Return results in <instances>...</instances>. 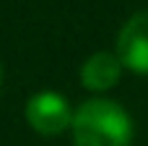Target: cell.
I'll return each instance as SVG.
<instances>
[{
	"label": "cell",
	"instance_id": "5",
	"mask_svg": "<svg viewBox=\"0 0 148 146\" xmlns=\"http://www.w3.org/2000/svg\"><path fill=\"white\" fill-rule=\"evenodd\" d=\"M0 81H3V71H0Z\"/></svg>",
	"mask_w": 148,
	"mask_h": 146
},
{
	"label": "cell",
	"instance_id": "3",
	"mask_svg": "<svg viewBox=\"0 0 148 146\" xmlns=\"http://www.w3.org/2000/svg\"><path fill=\"white\" fill-rule=\"evenodd\" d=\"M117 57L122 68L148 76V10L133 13L117 34Z\"/></svg>",
	"mask_w": 148,
	"mask_h": 146
},
{
	"label": "cell",
	"instance_id": "2",
	"mask_svg": "<svg viewBox=\"0 0 148 146\" xmlns=\"http://www.w3.org/2000/svg\"><path fill=\"white\" fill-rule=\"evenodd\" d=\"M26 123L39 136H60L65 128L73 125V110L68 99L57 91H36L26 102Z\"/></svg>",
	"mask_w": 148,
	"mask_h": 146
},
{
	"label": "cell",
	"instance_id": "4",
	"mask_svg": "<svg viewBox=\"0 0 148 146\" xmlns=\"http://www.w3.org/2000/svg\"><path fill=\"white\" fill-rule=\"evenodd\" d=\"M122 76V63L112 52H94L81 65V84L88 91H109Z\"/></svg>",
	"mask_w": 148,
	"mask_h": 146
},
{
	"label": "cell",
	"instance_id": "1",
	"mask_svg": "<svg viewBox=\"0 0 148 146\" xmlns=\"http://www.w3.org/2000/svg\"><path fill=\"white\" fill-rule=\"evenodd\" d=\"M73 146H130L133 118L114 99L94 97L73 112Z\"/></svg>",
	"mask_w": 148,
	"mask_h": 146
}]
</instances>
